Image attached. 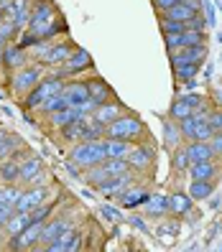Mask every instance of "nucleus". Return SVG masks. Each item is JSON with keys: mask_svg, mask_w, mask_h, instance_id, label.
I'll use <instances>...</instances> for the list:
<instances>
[{"mask_svg": "<svg viewBox=\"0 0 222 252\" xmlns=\"http://www.w3.org/2000/svg\"><path fill=\"white\" fill-rule=\"evenodd\" d=\"M176 3H184V0H153V8H156L158 13H164L166 8H171V5H176Z\"/></svg>", "mask_w": 222, "mask_h": 252, "instance_id": "nucleus-42", "label": "nucleus"}, {"mask_svg": "<svg viewBox=\"0 0 222 252\" xmlns=\"http://www.w3.org/2000/svg\"><path fill=\"white\" fill-rule=\"evenodd\" d=\"M189 166H191V158H189L186 148H184V143H182L179 148H174V151H171V171H174V173H186Z\"/></svg>", "mask_w": 222, "mask_h": 252, "instance_id": "nucleus-33", "label": "nucleus"}, {"mask_svg": "<svg viewBox=\"0 0 222 252\" xmlns=\"http://www.w3.org/2000/svg\"><path fill=\"white\" fill-rule=\"evenodd\" d=\"M82 245H84L82 229L72 227L69 232H64L62 237H59V240H54L43 252H77V250H82Z\"/></svg>", "mask_w": 222, "mask_h": 252, "instance_id": "nucleus-15", "label": "nucleus"}, {"mask_svg": "<svg viewBox=\"0 0 222 252\" xmlns=\"http://www.w3.org/2000/svg\"><path fill=\"white\" fill-rule=\"evenodd\" d=\"M51 199V189L49 184H41V186H23V194L16 201V212H34L36 206L46 204Z\"/></svg>", "mask_w": 222, "mask_h": 252, "instance_id": "nucleus-9", "label": "nucleus"}, {"mask_svg": "<svg viewBox=\"0 0 222 252\" xmlns=\"http://www.w3.org/2000/svg\"><path fill=\"white\" fill-rule=\"evenodd\" d=\"M136 181H138V179H136V171H125V173H120V176H112V179H108L105 184L95 186V191H97V194H102V196H108V199H117L130 184H136Z\"/></svg>", "mask_w": 222, "mask_h": 252, "instance_id": "nucleus-13", "label": "nucleus"}, {"mask_svg": "<svg viewBox=\"0 0 222 252\" xmlns=\"http://www.w3.org/2000/svg\"><path fill=\"white\" fill-rule=\"evenodd\" d=\"M74 51V43L72 41H62V43H51V49L46 51V56L41 59L38 64H43L46 69H56V66H62L67 59H69V54Z\"/></svg>", "mask_w": 222, "mask_h": 252, "instance_id": "nucleus-17", "label": "nucleus"}, {"mask_svg": "<svg viewBox=\"0 0 222 252\" xmlns=\"http://www.w3.org/2000/svg\"><path fill=\"white\" fill-rule=\"evenodd\" d=\"M148 135V130L143 120L133 112L120 115L115 123L105 125V138H117V140H128V143H141V138Z\"/></svg>", "mask_w": 222, "mask_h": 252, "instance_id": "nucleus-3", "label": "nucleus"}, {"mask_svg": "<svg viewBox=\"0 0 222 252\" xmlns=\"http://www.w3.org/2000/svg\"><path fill=\"white\" fill-rule=\"evenodd\" d=\"M74 227V221L69 217H49L46 221H43V227H41V234H38V242L34 250H46L54 240H59L64 232H69Z\"/></svg>", "mask_w": 222, "mask_h": 252, "instance_id": "nucleus-8", "label": "nucleus"}, {"mask_svg": "<svg viewBox=\"0 0 222 252\" xmlns=\"http://www.w3.org/2000/svg\"><path fill=\"white\" fill-rule=\"evenodd\" d=\"M62 87H64V79L56 77V74H51V77H43V79L34 87V90L21 99L23 110H26V112H36L54 92H62Z\"/></svg>", "mask_w": 222, "mask_h": 252, "instance_id": "nucleus-5", "label": "nucleus"}, {"mask_svg": "<svg viewBox=\"0 0 222 252\" xmlns=\"http://www.w3.org/2000/svg\"><path fill=\"white\" fill-rule=\"evenodd\" d=\"M34 36L38 38H54L62 31V23H59V13L54 8L51 0H36L31 8V18H28V28Z\"/></svg>", "mask_w": 222, "mask_h": 252, "instance_id": "nucleus-1", "label": "nucleus"}, {"mask_svg": "<svg viewBox=\"0 0 222 252\" xmlns=\"http://www.w3.org/2000/svg\"><path fill=\"white\" fill-rule=\"evenodd\" d=\"M87 90H90V97H92V102H95V105H105V102L115 99L112 87H110L105 79H100V77L87 79Z\"/></svg>", "mask_w": 222, "mask_h": 252, "instance_id": "nucleus-23", "label": "nucleus"}, {"mask_svg": "<svg viewBox=\"0 0 222 252\" xmlns=\"http://www.w3.org/2000/svg\"><path fill=\"white\" fill-rule=\"evenodd\" d=\"M105 158H108L105 156V138H100V140H79V143H74L72 151H69V160L79 171L92 168V166H97V163H102Z\"/></svg>", "mask_w": 222, "mask_h": 252, "instance_id": "nucleus-4", "label": "nucleus"}, {"mask_svg": "<svg viewBox=\"0 0 222 252\" xmlns=\"http://www.w3.org/2000/svg\"><path fill=\"white\" fill-rule=\"evenodd\" d=\"M194 209V199H191L186 191H176V194L169 196V212L176 217H186Z\"/></svg>", "mask_w": 222, "mask_h": 252, "instance_id": "nucleus-26", "label": "nucleus"}, {"mask_svg": "<svg viewBox=\"0 0 222 252\" xmlns=\"http://www.w3.org/2000/svg\"><path fill=\"white\" fill-rule=\"evenodd\" d=\"M146 217H166L169 214V194H148V199L141 204Z\"/></svg>", "mask_w": 222, "mask_h": 252, "instance_id": "nucleus-24", "label": "nucleus"}, {"mask_svg": "<svg viewBox=\"0 0 222 252\" xmlns=\"http://www.w3.org/2000/svg\"><path fill=\"white\" fill-rule=\"evenodd\" d=\"M179 130H182V135L184 140H210L212 138V127L207 125V120H197L194 115H189L184 117V120H179Z\"/></svg>", "mask_w": 222, "mask_h": 252, "instance_id": "nucleus-14", "label": "nucleus"}, {"mask_svg": "<svg viewBox=\"0 0 222 252\" xmlns=\"http://www.w3.org/2000/svg\"><path fill=\"white\" fill-rule=\"evenodd\" d=\"M128 221H130V224L136 227V229H141V232H148V224H146V219H143V217H130Z\"/></svg>", "mask_w": 222, "mask_h": 252, "instance_id": "nucleus-43", "label": "nucleus"}, {"mask_svg": "<svg viewBox=\"0 0 222 252\" xmlns=\"http://www.w3.org/2000/svg\"><path fill=\"white\" fill-rule=\"evenodd\" d=\"M184 148H186V153H189L191 163H194V160H215L210 143H204V140H186Z\"/></svg>", "mask_w": 222, "mask_h": 252, "instance_id": "nucleus-29", "label": "nucleus"}, {"mask_svg": "<svg viewBox=\"0 0 222 252\" xmlns=\"http://www.w3.org/2000/svg\"><path fill=\"white\" fill-rule=\"evenodd\" d=\"M26 64H31V56H28V51L21 46V43H8V46L3 49V69L8 74L26 66Z\"/></svg>", "mask_w": 222, "mask_h": 252, "instance_id": "nucleus-16", "label": "nucleus"}, {"mask_svg": "<svg viewBox=\"0 0 222 252\" xmlns=\"http://www.w3.org/2000/svg\"><path fill=\"white\" fill-rule=\"evenodd\" d=\"M182 46H199V43H207V31H199V28H186V31L179 36Z\"/></svg>", "mask_w": 222, "mask_h": 252, "instance_id": "nucleus-36", "label": "nucleus"}, {"mask_svg": "<svg viewBox=\"0 0 222 252\" xmlns=\"http://www.w3.org/2000/svg\"><path fill=\"white\" fill-rule=\"evenodd\" d=\"M82 112L77 110V107H62V110H56V112H51V115H46V123L54 127V130H62L64 125H69V123H74L79 117Z\"/></svg>", "mask_w": 222, "mask_h": 252, "instance_id": "nucleus-27", "label": "nucleus"}, {"mask_svg": "<svg viewBox=\"0 0 222 252\" xmlns=\"http://www.w3.org/2000/svg\"><path fill=\"white\" fill-rule=\"evenodd\" d=\"M5 242H8V234H5V229H3V227H0V250L5 247Z\"/></svg>", "mask_w": 222, "mask_h": 252, "instance_id": "nucleus-45", "label": "nucleus"}, {"mask_svg": "<svg viewBox=\"0 0 222 252\" xmlns=\"http://www.w3.org/2000/svg\"><path fill=\"white\" fill-rule=\"evenodd\" d=\"M5 135H8V130H5L3 125H0V143H3V140H5Z\"/></svg>", "mask_w": 222, "mask_h": 252, "instance_id": "nucleus-47", "label": "nucleus"}, {"mask_svg": "<svg viewBox=\"0 0 222 252\" xmlns=\"http://www.w3.org/2000/svg\"><path fill=\"white\" fill-rule=\"evenodd\" d=\"M95 64H92V59H90V54H87L84 49H74L72 54H69V59L62 64V66H56L51 74H56V77H62V79H67L69 74H79V71H84V69H92Z\"/></svg>", "mask_w": 222, "mask_h": 252, "instance_id": "nucleus-11", "label": "nucleus"}, {"mask_svg": "<svg viewBox=\"0 0 222 252\" xmlns=\"http://www.w3.org/2000/svg\"><path fill=\"white\" fill-rule=\"evenodd\" d=\"M207 143H210V148H212L215 160H222V132H212V138Z\"/></svg>", "mask_w": 222, "mask_h": 252, "instance_id": "nucleus-41", "label": "nucleus"}, {"mask_svg": "<svg viewBox=\"0 0 222 252\" xmlns=\"http://www.w3.org/2000/svg\"><path fill=\"white\" fill-rule=\"evenodd\" d=\"M220 204H222V199L212 194V196H210V206H212V209H217V206H220Z\"/></svg>", "mask_w": 222, "mask_h": 252, "instance_id": "nucleus-46", "label": "nucleus"}, {"mask_svg": "<svg viewBox=\"0 0 222 252\" xmlns=\"http://www.w3.org/2000/svg\"><path fill=\"white\" fill-rule=\"evenodd\" d=\"M100 214L105 217V219H110V221H123V219H125L123 212L117 209V206H112V204H102V206H100Z\"/></svg>", "mask_w": 222, "mask_h": 252, "instance_id": "nucleus-40", "label": "nucleus"}, {"mask_svg": "<svg viewBox=\"0 0 222 252\" xmlns=\"http://www.w3.org/2000/svg\"><path fill=\"white\" fill-rule=\"evenodd\" d=\"M169 62H171V69L182 66V64H204L207 62V43L174 49V51H169Z\"/></svg>", "mask_w": 222, "mask_h": 252, "instance_id": "nucleus-12", "label": "nucleus"}, {"mask_svg": "<svg viewBox=\"0 0 222 252\" xmlns=\"http://www.w3.org/2000/svg\"><path fill=\"white\" fill-rule=\"evenodd\" d=\"M161 138H164V148L166 151H174L184 143V135L179 130V123L171 120V117H161Z\"/></svg>", "mask_w": 222, "mask_h": 252, "instance_id": "nucleus-20", "label": "nucleus"}, {"mask_svg": "<svg viewBox=\"0 0 222 252\" xmlns=\"http://www.w3.org/2000/svg\"><path fill=\"white\" fill-rule=\"evenodd\" d=\"M199 10L197 5H191V3H176L171 8H166L164 13H161V18H166V21H179V23H189L191 18H197L199 16Z\"/></svg>", "mask_w": 222, "mask_h": 252, "instance_id": "nucleus-21", "label": "nucleus"}, {"mask_svg": "<svg viewBox=\"0 0 222 252\" xmlns=\"http://www.w3.org/2000/svg\"><path fill=\"white\" fill-rule=\"evenodd\" d=\"M0 99H3V90H0Z\"/></svg>", "mask_w": 222, "mask_h": 252, "instance_id": "nucleus-49", "label": "nucleus"}, {"mask_svg": "<svg viewBox=\"0 0 222 252\" xmlns=\"http://www.w3.org/2000/svg\"><path fill=\"white\" fill-rule=\"evenodd\" d=\"M189 179H202V181H217V173H220V166L217 160H194L191 166L186 168Z\"/></svg>", "mask_w": 222, "mask_h": 252, "instance_id": "nucleus-22", "label": "nucleus"}, {"mask_svg": "<svg viewBox=\"0 0 222 252\" xmlns=\"http://www.w3.org/2000/svg\"><path fill=\"white\" fill-rule=\"evenodd\" d=\"M148 194H151V191L136 181V184H130L117 199H120V206H123V209H141V204L148 199Z\"/></svg>", "mask_w": 222, "mask_h": 252, "instance_id": "nucleus-18", "label": "nucleus"}, {"mask_svg": "<svg viewBox=\"0 0 222 252\" xmlns=\"http://www.w3.org/2000/svg\"><path fill=\"white\" fill-rule=\"evenodd\" d=\"M28 224H31V214H28V212H13L8 217V221L3 224V229H5L8 237H13V234H18L21 229H26Z\"/></svg>", "mask_w": 222, "mask_h": 252, "instance_id": "nucleus-31", "label": "nucleus"}, {"mask_svg": "<svg viewBox=\"0 0 222 252\" xmlns=\"http://www.w3.org/2000/svg\"><path fill=\"white\" fill-rule=\"evenodd\" d=\"M18 176H21V163L18 160H13V158L0 160V184H18Z\"/></svg>", "mask_w": 222, "mask_h": 252, "instance_id": "nucleus-30", "label": "nucleus"}, {"mask_svg": "<svg viewBox=\"0 0 222 252\" xmlns=\"http://www.w3.org/2000/svg\"><path fill=\"white\" fill-rule=\"evenodd\" d=\"M62 107H67V97H64V92H54V94H51L46 102H43V105H41L36 112L46 117V115H51V112H56V110H62Z\"/></svg>", "mask_w": 222, "mask_h": 252, "instance_id": "nucleus-35", "label": "nucleus"}, {"mask_svg": "<svg viewBox=\"0 0 222 252\" xmlns=\"http://www.w3.org/2000/svg\"><path fill=\"white\" fill-rule=\"evenodd\" d=\"M191 112H194V107L189 105V99L186 97H174V102H171V107H169V117L171 120H184V117H189Z\"/></svg>", "mask_w": 222, "mask_h": 252, "instance_id": "nucleus-34", "label": "nucleus"}, {"mask_svg": "<svg viewBox=\"0 0 222 252\" xmlns=\"http://www.w3.org/2000/svg\"><path fill=\"white\" fill-rule=\"evenodd\" d=\"M5 46H8V38L0 33V69H3V49H5Z\"/></svg>", "mask_w": 222, "mask_h": 252, "instance_id": "nucleus-44", "label": "nucleus"}, {"mask_svg": "<svg viewBox=\"0 0 222 252\" xmlns=\"http://www.w3.org/2000/svg\"><path fill=\"white\" fill-rule=\"evenodd\" d=\"M41 227H43V221H31V224H28L26 229H21L18 234L8 237L5 250H13V252H21V250H34V247H36V242H38Z\"/></svg>", "mask_w": 222, "mask_h": 252, "instance_id": "nucleus-10", "label": "nucleus"}, {"mask_svg": "<svg viewBox=\"0 0 222 252\" xmlns=\"http://www.w3.org/2000/svg\"><path fill=\"white\" fill-rule=\"evenodd\" d=\"M186 23H179V21H166L161 18V33H184L186 31Z\"/></svg>", "mask_w": 222, "mask_h": 252, "instance_id": "nucleus-39", "label": "nucleus"}, {"mask_svg": "<svg viewBox=\"0 0 222 252\" xmlns=\"http://www.w3.org/2000/svg\"><path fill=\"white\" fill-rule=\"evenodd\" d=\"M128 166L136 173H151L156 166V148L151 143H133L130 153H128Z\"/></svg>", "mask_w": 222, "mask_h": 252, "instance_id": "nucleus-7", "label": "nucleus"}, {"mask_svg": "<svg viewBox=\"0 0 222 252\" xmlns=\"http://www.w3.org/2000/svg\"><path fill=\"white\" fill-rule=\"evenodd\" d=\"M207 125L212 127V132H222V107H210V115H207Z\"/></svg>", "mask_w": 222, "mask_h": 252, "instance_id": "nucleus-38", "label": "nucleus"}, {"mask_svg": "<svg viewBox=\"0 0 222 252\" xmlns=\"http://www.w3.org/2000/svg\"><path fill=\"white\" fill-rule=\"evenodd\" d=\"M5 3H8V0H0V8H3V5H5Z\"/></svg>", "mask_w": 222, "mask_h": 252, "instance_id": "nucleus-48", "label": "nucleus"}, {"mask_svg": "<svg viewBox=\"0 0 222 252\" xmlns=\"http://www.w3.org/2000/svg\"><path fill=\"white\" fill-rule=\"evenodd\" d=\"M62 92L67 97L69 107H77L82 115H92L95 112V102L90 97V90H87V79H64Z\"/></svg>", "mask_w": 222, "mask_h": 252, "instance_id": "nucleus-6", "label": "nucleus"}, {"mask_svg": "<svg viewBox=\"0 0 222 252\" xmlns=\"http://www.w3.org/2000/svg\"><path fill=\"white\" fill-rule=\"evenodd\" d=\"M41 171H43V160H41V156L31 153L26 160H21V176H18V184H21V186H28Z\"/></svg>", "mask_w": 222, "mask_h": 252, "instance_id": "nucleus-25", "label": "nucleus"}, {"mask_svg": "<svg viewBox=\"0 0 222 252\" xmlns=\"http://www.w3.org/2000/svg\"><path fill=\"white\" fill-rule=\"evenodd\" d=\"M43 77H46V66L38 62H31V64H26V66L8 74V90L16 99H23Z\"/></svg>", "mask_w": 222, "mask_h": 252, "instance_id": "nucleus-2", "label": "nucleus"}, {"mask_svg": "<svg viewBox=\"0 0 222 252\" xmlns=\"http://www.w3.org/2000/svg\"><path fill=\"white\" fill-rule=\"evenodd\" d=\"M186 194L194 201H204L215 194V181H202V179H189V189Z\"/></svg>", "mask_w": 222, "mask_h": 252, "instance_id": "nucleus-28", "label": "nucleus"}, {"mask_svg": "<svg viewBox=\"0 0 222 252\" xmlns=\"http://www.w3.org/2000/svg\"><path fill=\"white\" fill-rule=\"evenodd\" d=\"M202 64H182V66H174V77L176 82H194V77L199 74Z\"/></svg>", "mask_w": 222, "mask_h": 252, "instance_id": "nucleus-37", "label": "nucleus"}, {"mask_svg": "<svg viewBox=\"0 0 222 252\" xmlns=\"http://www.w3.org/2000/svg\"><path fill=\"white\" fill-rule=\"evenodd\" d=\"M125 112H128V110L120 105V102H117V99H110V102H105V105H97L95 112H92V117H95V120H97L102 127H105V125L115 123L117 117L125 115Z\"/></svg>", "mask_w": 222, "mask_h": 252, "instance_id": "nucleus-19", "label": "nucleus"}, {"mask_svg": "<svg viewBox=\"0 0 222 252\" xmlns=\"http://www.w3.org/2000/svg\"><path fill=\"white\" fill-rule=\"evenodd\" d=\"M133 143L128 140H117V138H105V156L108 158H128Z\"/></svg>", "mask_w": 222, "mask_h": 252, "instance_id": "nucleus-32", "label": "nucleus"}]
</instances>
